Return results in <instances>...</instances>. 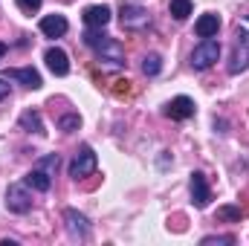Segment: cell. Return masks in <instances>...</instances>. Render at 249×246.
Instances as JSON below:
<instances>
[{"label":"cell","instance_id":"1","mask_svg":"<svg viewBox=\"0 0 249 246\" xmlns=\"http://www.w3.org/2000/svg\"><path fill=\"white\" fill-rule=\"evenodd\" d=\"M84 44L87 47H93L99 55H102V61H113V64H122L124 58V53H122V47L113 41V38H107V35H102V29L99 32H84Z\"/></svg>","mask_w":249,"mask_h":246},{"label":"cell","instance_id":"2","mask_svg":"<svg viewBox=\"0 0 249 246\" xmlns=\"http://www.w3.org/2000/svg\"><path fill=\"white\" fill-rule=\"evenodd\" d=\"M217 58H220V44L214 38H203L191 53V67L194 70H209Z\"/></svg>","mask_w":249,"mask_h":246},{"label":"cell","instance_id":"3","mask_svg":"<svg viewBox=\"0 0 249 246\" xmlns=\"http://www.w3.org/2000/svg\"><path fill=\"white\" fill-rule=\"evenodd\" d=\"M119 20H122V29H145L151 23V15L139 3H122L119 6Z\"/></svg>","mask_w":249,"mask_h":246},{"label":"cell","instance_id":"4","mask_svg":"<svg viewBox=\"0 0 249 246\" xmlns=\"http://www.w3.org/2000/svg\"><path fill=\"white\" fill-rule=\"evenodd\" d=\"M249 67V32L247 29H235V53L229 61V72L238 75Z\"/></svg>","mask_w":249,"mask_h":246},{"label":"cell","instance_id":"5","mask_svg":"<svg viewBox=\"0 0 249 246\" xmlns=\"http://www.w3.org/2000/svg\"><path fill=\"white\" fill-rule=\"evenodd\" d=\"M6 209L15 211V214H26L32 209V197H29V185H9L6 188Z\"/></svg>","mask_w":249,"mask_h":246},{"label":"cell","instance_id":"6","mask_svg":"<svg viewBox=\"0 0 249 246\" xmlns=\"http://www.w3.org/2000/svg\"><path fill=\"white\" fill-rule=\"evenodd\" d=\"M96 171V154H93V148L90 145H81V151L72 157V162H70V177L72 180H81V177H87V174H93Z\"/></svg>","mask_w":249,"mask_h":246},{"label":"cell","instance_id":"7","mask_svg":"<svg viewBox=\"0 0 249 246\" xmlns=\"http://www.w3.org/2000/svg\"><path fill=\"white\" fill-rule=\"evenodd\" d=\"M64 223H67L70 238H75V241H84V238L90 235V223H87V217H84L81 211H75V209H67V211H64Z\"/></svg>","mask_w":249,"mask_h":246},{"label":"cell","instance_id":"8","mask_svg":"<svg viewBox=\"0 0 249 246\" xmlns=\"http://www.w3.org/2000/svg\"><path fill=\"white\" fill-rule=\"evenodd\" d=\"M191 200H194L197 209H206L209 200H212V191H209V183H206V174H200V171L191 174Z\"/></svg>","mask_w":249,"mask_h":246},{"label":"cell","instance_id":"9","mask_svg":"<svg viewBox=\"0 0 249 246\" xmlns=\"http://www.w3.org/2000/svg\"><path fill=\"white\" fill-rule=\"evenodd\" d=\"M6 78H15V81H20L29 90H38L44 84L41 75H38V70H32V67H12V70H6Z\"/></svg>","mask_w":249,"mask_h":246},{"label":"cell","instance_id":"10","mask_svg":"<svg viewBox=\"0 0 249 246\" xmlns=\"http://www.w3.org/2000/svg\"><path fill=\"white\" fill-rule=\"evenodd\" d=\"M44 61L53 70V75H67V72H70V58H67V53L58 50V47H50V50L44 53Z\"/></svg>","mask_w":249,"mask_h":246},{"label":"cell","instance_id":"11","mask_svg":"<svg viewBox=\"0 0 249 246\" xmlns=\"http://www.w3.org/2000/svg\"><path fill=\"white\" fill-rule=\"evenodd\" d=\"M84 23L90 26V29H102V26H107L110 23V9L102 3V6H87L84 9Z\"/></svg>","mask_w":249,"mask_h":246},{"label":"cell","instance_id":"12","mask_svg":"<svg viewBox=\"0 0 249 246\" xmlns=\"http://www.w3.org/2000/svg\"><path fill=\"white\" fill-rule=\"evenodd\" d=\"M67 29H70V23H67L64 15H47V18H41V32L47 38H61V35H67Z\"/></svg>","mask_w":249,"mask_h":246},{"label":"cell","instance_id":"13","mask_svg":"<svg viewBox=\"0 0 249 246\" xmlns=\"http://www.w3.org/2000/svg\"><path fill=\"white\" fill-rule=\"evenodd\" d=\"M165 113L171 116V119H177V122H183V119H191L194 116V102L188 99V96H177L168 107H165Z\"/></svg>","mask_w":249,"mask_h":246},{"label":"cell","instance_id":"14","mask_svg":"<svg viewBox=\"0 0 249 246\" xmlns=\"http://www.w3.org/2000/svg\"><path fill=\"white\" fill-rule=\"evenodd\" d=\"M217 29H220V18H217V15H200L197 23H194V32H197L200 38H214Z\"/></svg>","mask_w":249,"mask_h":246},{"label":"cell","instance_id":"15","mask_svg":"<svg viewBox=\"0 0 249 246\" xmlns=\"http://www.w3.org/2000/svg\"><path fill=\"white\" fill-rule=\"evenodd\" d=\"M23 183L29 185V188H35V191H50V185H53V174H47L44 168H32V171L23 177Z\"/></svg>","mask_w":249,"mask_h":246},{"label":"cell","instance_id":"16","mask_svg":"<svg viewBox=\"0 0 249 246\" xmlns=\"http://www.w3.org/2000/svg\"><path fill=\"white\" fill-rule=\"evenodd\" d=\"M20 127L29 130V133H32V130H35V133H44V122H41V116H38L35 110H23V113H20Z\"/></svg>","mask_w":249,"mask_h":246},{"label":"cell","instance_id":"17","mask_svg":"<svg viewBox=\"0 0 249 246\" xmlns=\"http://www.w3.org/2000/svg\"><path fill=\"white\" fill-rule=\"evenodd\" d=\"M171 15L177 18V20H186L188 15H191V0H171Z\"/></svg>","mask_w":249,"mask_h":246},{"label":"cell","instance_id":"18","mask_svg":"<svg viewBox=\"0 0 249 246\" xmlns=\"http://www.w3.org/2000/svg\"><path fill=\"white\" fill-rule=\"evenodd\" d=\"M160 70H162V61H160L157 53H151V55L142 58V72H145V75H157Z\"/></svg>","mask_w":249,"mask_h":246},{"label":"cell","instance_id":"19","mask_svg":"<svg viewBox=\"0 0 249 246\" xmlns=\"http://www.w3.org/2000/svg\"><path fill=\"white\" fill-rule=\"evenodd\" d=\"M78 124H81V119H78L75 113H67V116H61V119H58V127H61L64 133H72V130H78Z\"/></svg>","mask_w":249,"mask_h":246},{"label":"cell","instance_id":"20","mask_svg":"<svg viewBox=\"0 0 249 246\" xmlns=\"http://www.w3.org/2000/svg\"><path fill=\"white\" fill-rule=\"evenodd\" d=\"M58 162H61V159H58V154H50V157H44V159H41V165H38V168H44L47 174H55V171H58Z\"/></svg>","mask_w":249,"mask_h":246},{"label":"cell","instance_id":"21","mask_svg":"<svg viewBox=\"0 0 249 246\" xmlns=\"http://www.w3.org/2000/svg\"><path fill=\"white\" fill-rule=\"evenodd\" d=\"M217 217H223V220H241V209L223 206V209H217Z\"/></svg>","mask_w":249,"mask_h":246},{"label":"cell","instance_id":"22","mask_svg":"<svg viewBox=\"0 0 249 246\" xmlns=\"http://www.w3.org/2000/svg\"><path fill=\"white\" fill-rule=\"evenodd\" d=\"M41 3H44V0H18V6H20V12H26V15H32V12H38V9H41Z\"/></svg>","mask_w":249,"mask_h":246},{"label":"cell","instance_id":"23","mask_svg":"<svg viewBox=\"0 0 249 246\" xmlns=\"http://www.w3.org/2000/svg\"><path fill=\"white\" fill-rule=\"evenodd\" d=\"M212 244H235V238L232 235H212V238H203V246H212Z\"/></svg>","mask_w":249,"mask_h":246},{"label":"cell","instance_id":"24","mask_svg":"<svg viewBox=\"0 0 249 246\" xmlns=\"http://www.w3.org/2000/svg\"><path fill=\"white\" fill-rule=\"evenodd\" d=\"M6 96H9V84H6V81H3V78H0V102H3V99H6Z\"/></svg>","mask_w":249,"mask_h":246},{"label":"cell","instance_id":"25","mask_svg":"<svg viewBox=\"0 0 249 246\" xmlns=\"http://www.w3.org/2000/svg\"><path fill=\"white\" fill-rule=\"evenodd\" d=\"M3 55H6V44H0V61H3Z\"/></svg>","mask_w":249,"mask_h":246}]
</instances>
